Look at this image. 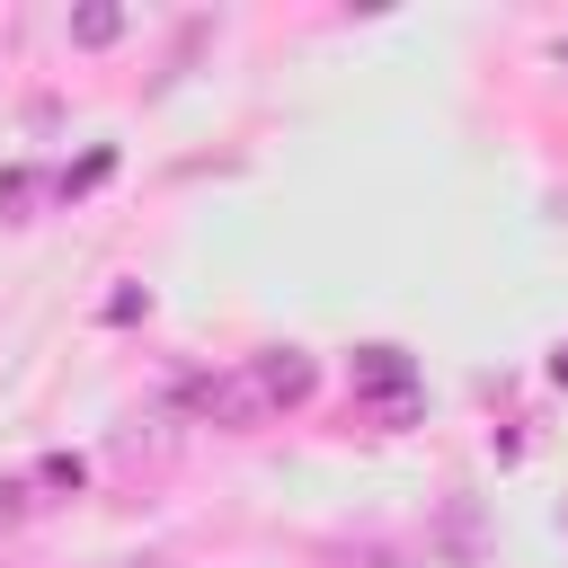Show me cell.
<instances>
[{
    "instance_id": "30bf717a",
    "label": "cell",
    "mask_w": 568,
    "mask_h": 568,
    "mask_svg": "<svg viewBox=\"0 0 568 568\" xmlns=\"http://www.w3.org/2000/svg\"><path fill=\"white\" fill-rule=\"evenodd\" d=\"M133 568H169V559H133Z\"/></svg>"
},
{
    "instance_id": "277c9868",
    "label": "cell",
    "mask_w": 568,
    "mask_h": 568,
    "mask_svg": "<svg viewBox=\"0 0 568 568\" xmlns=\"http://www.w3.org/2000/svg\"><path fill=\"white\" fill-rule=\"evenodd\" d=\"M62 27H71V44H80V53H106V44H115L133 18H124V0H80Z\"/></svg>"
},
{
    "instance_id": "9c48e42d",
    "label": "cell",
    "mask_w": 568,
    "mask_h": 568,
    "mask_svg": "<svg viewBox=\"0 0 568 568\" xmlns=\"http://www.w3.org/2000/svg\"><path fill=\"white\" fill-rule=\"evenodd\" d=\"M550 373H559V382H568V346H559V355H550Z\"/></svg>"
},
{
    "instance_id": "8992f818",
    "label": "cell",
    "mask_w": 568,
    "mask_h": 568,
    "mask_svg": "<svg viewBox=\"0 0 568 568\" xmlns=\"http://www.w3.org/2000/svg\"><path fill=\"white\" fill-rule=\"evenodd\" d=\"M27 195H36V178H27V169H0V213H18Z\"/></svg>"
},
{
    "instance_id": "ba28073f",
    "label": "cell",
    "mask_w": 568,
    "mask_h": 568,
    "mask_svg": "<svg viewBox=\"0 0 568 568\" xmlns=\"http://www.w3.org/2000/svg\"><path fill=\"white\" fill-rule=\"evenodd\" d=\"M18 497H27V488H18V479H0V524L18 515Z\"/></svg>"
},
{
    "instance_id": "7a4b0ae2",
    "label": "cell",
    "mask_w": 568,
    "mask_h": 568,
    "mask_svg": "<svg viewBox=\"0 0 568 568\" xmlns=\"http://www.w3.org/2000/svg\"><path fill=\"white\" fill-rule=\"evenodd\" d=\"M178 399H186L195 417H213V426H257V417H266V399H257L248 364H240V373H204V382H186Z\"/></svg>"
},
{
    "instance_id": "5b68a950",
    "label": "cell",
    "mask_w": 568,
    "mask_h": 568,
    "mask_svg": "<svg viewBox=\"0 0 568 568\" xmlns=\"http://www.w3.org/2000/svg\"><path fill=\"white\" fill-rule=\"evenodd\" d=\"M80 479H89L80 453H44V462H36V488H71V497H80Z\"/></svg>"
},
{
    "instance_id": "6da1fadb",
    "label": "cell",
    "mask_w": 568,
    "mask_h": 568,
    "mask_svg": "<svg viewBox=\"0 0 568 568\" xmlns=\"http://www.w3.org/2000/svg\"><path fill=\"white\" fill-rule=\"evenodd\" d=\"M355 399H382V417L399 426V417L417 408V355H408V346H390V337L355 346Z\"/></svg>"
},
{
    "instance_id": "3957f363",
    "label": "cell",
    "mask_w": 568,
    "mask_h": 568,
    "mask_svg": "<svg viewBox=\"0 0 568 568\" xmlns=\"http://www.w3.org/2000/svg\"><path fill=\"white\" fill-rule=\"evenodd\" d=\"M248 382H257V399H266V417H275V408H302V399H311L320 364H311L302 346H266V355H248Z\"/></svg>"
},
{
    "instance_id": "52a82bcc",
    "label": "cell",
    "mask_w": 568,
    "mask_h": 568,
    "mask_svg": "<svg viewBox=\"0 0 568 568\" xmlns=\"http://www.w3.org/2000/svg\"><path fill=\"white\" fill-rule=\"evenodd\" d=\"M346 568H390V550H346Z\"/></svg>"
}]
</instances>
